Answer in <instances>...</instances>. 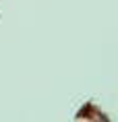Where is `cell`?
Returning a JSON list of instances; mask_svg holds the SVG:
<instances>
[]
</instances>
